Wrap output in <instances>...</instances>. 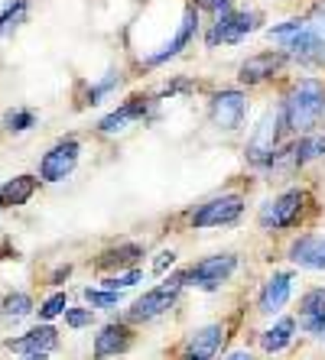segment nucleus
I'll list each match as a JSON object with an SVG mask.
<instances>
[{
    "label": "nucleus",
    "instance_id": "obj_1",
    "mask_svg": "<svg viewBox=\"0 0 325 360\" xmlns=\"http://www.w3.org/2000/svg\"><path fill=\"white\" fill-rule=\"evenodd\" d=\"M322 110H325V88L316 78H306V82H300L286 94L280 114H283V124L290 127V130L302 134L309 127H316V120L322 117Z\"/></svg>",
    "mask_w": 325,
    "mask_h": 360
},
{
    "label": "nucleus",
    "instance_id": "obj_2",
    "mask_svg": "<svg viewBox=\"0 0 325 360\" xmlns=\"http://www.w3.org/2000/svg\"><path fill=\"white\" fill-rule=\"evenodd\" d=\"M183 273H176L173 279H166V283H159L157 289H150L147 295H140V299L134 302V309L127 311L130 315V321H150L157 319V315H163V311L169 309L176 302V295H179V289H183Z\"/></svg>",
    "mask_w": 325,
    "mask_h": 360
},
{
    "label": "nucleus",
    "instance_id": "obj_3",
    "mask_svg": "<svg viewBox=\"0 0 325 360\" xmlns=\"http://www.w3.org/2000/svg\"><path fill=\"white\" fill-rule=\"evenodd\" d=\"M280 124H283V114H280V110H267V114H264V120L257 124V130H254V136H250V143H247V160L254 162V166L274 162Z\"/></svg>",
    "mask_w": 325,
    "mask_h": 360
},
{
    "label": "nucleus",
    "instance_id": "obj_4",
    "mask_svg": "<svg viewBox=\"0 0 325 360\" xmlns=\"http://www.w3.org/2000/svg\"><path fill=\"white\" fill-rule=\"evenodd\" d=\"M244 211V198L241 195H221L211 198L209 205H202L192 214V227H221V224H234Z\"/></svg>",
    "mask_w": 325,
    "mask_h": 360
},
{
    "label": "nucleus",
    "instance_id": "obj_5",
    "mask_svg": "<svg viewBox=\"0 0 325 360\" xmlns=\"http://www.w3.org/2000/svg\"><path fill=\"white\" fill-rule=\"evenodd\" d=\"M234 266H238V260H234L231 253H218V257H209V260H202V263L185 269L183 283L192 279V283L202 285V289H215V285H221L228 276H231Z\"/></svg>",
    "mask_w": 325,
    "mask_h": 360
},
{
    "label": "nucleus",
    "instance_id": "obj_6",
    "mask_svg": "<svg viewBox=\"0 0 325 360\" xmlns=\"http://www.w3.org/2000/svg\"><path fill=\"white\" fill-rule=\"evenodd\" d=\"M78 140H62V143H56L46 156H42V162H39V176L46 179V182H59V179H66L72 169H75V162H78Z\"/></svg>",
    "mask_w": 325,
    "mask_h": 360
},
{
    "label": "nucleus",
    "instance_id": "obj_7",
    "mask_svg": "<svg viewBox=\"0 0 325 360\" xmlns=\"http://www.w3.org/2000/svg\"><path fill=\"white\" fill-rule=\"evenodd\" d=\"M302 201H306V195H302L300 188H290V192H283L276 201H267V205H264V211H260V224L264 227L296 224V218H300V211H302Z\"/></svg>",
    "mask_w": 325,
    "mask_h": 360
},
{
    "label": "nucleus",
    "instance_id": "obj_8",
    "mask_svg": "<svg viewBox=\"0 0 325 360\" xmlns=\"http://www.w3.org/2000/svg\"><path fill=\"white\" fill-rule=\"evenodd\" d=\"M257 26V13H221V17L215 20V26L209 30V36H205V42H209L211 49H215L218 42H238L244 39V36L250 33Z\"/></svg>",
    "mask_w": 325,
    "mask_h": 360
},
{
    "label": "nucleus",
    "instance_id": "obj_9",
    "mask_svg": "<svg viewBox=\"0 0 325 360\" xmlns=\"http://www.w3.org/2000/svg\"><path fill=\"white\" fill-rule=\"evenodd\" d=\"M244 110H247V101L241 91H218L211 98V120L221 130H238L244 120Z\"/></svg>",
    "mask_w": 325,
    "mask_h": 360
},
{
    "label": "nucleus",
    "instance_id": "obj_10",
    "mask_svg": "<svg viewBox=\"0 0 325 360\" xmlns=\"http://www.w3.org/2000/svg\"><path fill=\"white\" fill-rule=\"evenodd\" d=\"M225 341V328L221 325H205L199 331H192L189 341L183 344V360H211Z\"/></svg>",
    "mask_w": 325,
    "mask_h": 360
},
{
    "label": "nucleus",
    "instance_id": "obj_11",
    "mask_svg": "<svg viewBox=\"0 0 325 360\" xmlns=\"http://www.w3.org/2000/svg\"><path fill=\"white\" fill-rule=\"evenodd\" d=\"M290 260L306 269H325V237L306 234L290 247Z\"/></svg>",
    "mask_w": 325,
    "mask_h": 360
},
{
    "label": "nucleus",
    "instance_id": "obj_12",
    "mask_svg": "<svg viewBox=\"0 0 325 360\" xmlns=\"http://www.w3.org/2000/svg\"><path fill=\"white\" fill-rule=\"evenodd\" d=\"M283 46L290 49L293 59H300V62H325V39L312 30V26H306L302 33L286 39Z\"/></svg>",
    "mask_w": 325,
    "mask_h": 360
},
{
    "label": "nucleus",
    "instance_id": "obj_13",
    "mask_svg": "<svg viewBox=\"0 0 325 360\" xmlns=\"http://www.w3.org/2000/svg\"><path fill=\"white\" fill-rule=\"evenodd\" d=\"M7 347L17 354H49L59 347V335H56V328L42 325V328L26 331V335L17 338V341H7Z\"/></svg>",
    "mask_w": 325,
    "mask_h": 360
},
{
    "label": "nucleus",
    "instance_id": "obj_14",
    "mask_svg": "<svg viewBox=\"0 0 325 360\" xmlns=\"http://www.w3.org/2000/svg\"><path fill=\"white\" fill-rule=\"evenodd\" d=\"M130 328L127 325H104L101 335L94 338V357L104 360V357H114V354H124L130 347Z\"/></svg>",
    "mask_w": 325,
    "mask_h": 360
},
{
    "label": "nucleus",
    "instance_id": "obj_15",
    "mask_svg": "<svg viewBox=\"0 0 325 360\" xmlns=\"http://www.w3.org/2000/svg\"><path fill=\"white\" fill-rule=\"evenodd\" d=\"M147 117V101L134 98V101H127L124 108H117L114 114H108V117L98 124L101 134H121V130H127L130 124H140V120Z\"/></svg>",
    "mask_w": 325,
    "mask_h": 360
},
{
    "label": "nucleus",
    "instance_id": "obj_16",
    "mask_svg": "<svg viewBox=\"0 0 325 360\" xmlns=\"http://www.w3.org/2000/svg\"><path fill=\"white\" fill-rule=\"evenodd\" d=\"M195 23H199V17H195V10H185L183 13V23H179V30H176V36L163 46L159 52H153L150 59H147V65H159V62H166V59H173V56H179V49L183 46H189V39H192V33H195Z\"/></svg>",
    "mask_w": 325,
    "mask_h": 360
},
{
    "label": "nucleus",
    "instance_id": "obj_17",
    "mask_svg": "<svg viewBox=\"0 0 325 360\" xmlns=\"http://www.w3.org/2000/svg\"><path fill=\"white\" fill-rule=\"evenodd\" d=\"M286 62V56H280V52H264V56H254V59H247L241 65V82L244 84H257L264 82V78H270L274 72H280Z\"/></svg>",
    "mask_w": 325,
    "mask_h": 360
},
{
    "label": "nucleus",
    "instance_id": "obj_18",
    "mask_svg": "<svg viewBox=\"0 0 325 360\" xmlns=\"http://www.w3.org/2000/svg\"><path fill=\"white\" fill-rule=\"evenodd\" d=\"M290 289H293L290 273H276L274 279H267L264 292H260V311H267V315L280 311L286 305V299H290Z\"/></svg>",
    "mask_w": 325,
    "mask_h": 360
},
{
    "label": "nucleus",
    "instance_id": "obj_19",
    "mask_svg": "<svg viewBox=\"0 0 325 360\" xmlns=\"http://www.w3.org/2000/svg\"><path fill=\"white\" fill-rule=\"evenodd\" d=\"M36 185H39V179H33V176H17V179H10V182L0 185V205H7V208L26 205V201L33 198Z\"/></svg>",
    "mask_w": 325,
    "mask_h": 360
},
{
    "label": "nucleus",
    "instance_id": "obj_20",
    "mask_svg": "<svg viewBox=\"0 0 325 360\" xmlns=\"http://www.w3.org/2000/svg\"><path fill=\"white\" fill-rule=\"evenodd\" d=\"M143 257V250L137 243H121V247H111L98 257V266L101 269H124V266H134L137 260Z\"/></svg>",
    "mask_w": 325,
    "mask_h": 360
},
{
    "label": "nucleus",
    "instance_id": "obj_21",
    "mask_svg": "<svg viewBox=\"0 0 325 360\" xmlns=\"http://www.w3.org/2000/svg\"><path fill=\"white\" fill-rule=\"evenodd\" d=\"M293 331H296V321H293V319H280L274 328H270V331H264V338H260L264 351H267V354L283 351L286 344L293 341Z\"/></svg>",
    "mask_w": 325,
    "mask_h": 360
},
{
    "label": "nucleus",
    "instance_id": "obj_22",
    "mask_svg": "<svg viewBox=\"0 0 325 360\" xmlns=\"http://www.w3.org/2000/svg\"><path fill=\"white\" fill-rule=\"evenodd\" d=\"M325 153V134H319V136H306V140L293 150V162L296 166H302V162H309V160H316V156H322Z\"/></svg>",
    "mask_w": 325,
    "mask_h": 360
},
{
    "label": "nucleus",
    "instance_id": "obj_23",
    "mask_svg": "<svg viewBox=\"0 0 325 360\" xmlns=\"http://www.w3.org/2000/svg\"><path fill=\"white\" fill-rule=\"evenodd\" d=\"M26 10H30V7H26L23 0H17V4H10V7L4 10V13H0V36L13 33V30H17V26L26 20Z\"/></svg>",
    "mask_w": 325,
    "mask_h": 360
},
{
    "label": "nucleus",
    "instance_id": "obj_24",
    "mask_svg": "<svg viewBox=\"0 0 325 360\" xmlns=\"http://www.w3.org/2000/svg\"><path fill=\"white\" fill-rule=\"evenodd\" d=\"M30 311H33V299L26 292H13V295H7V302H4V315H7V319H23Z\"/></svg>",
    "mask_w": 325,
    "mask_h": 360
},
{
    "label": "nucleus",
    "instance_id": "obj_25",
    "mask_svg": "<svg viewBox=\"0 0 325 360\" xmlns=\"http://www.w3.org/2000/svg\"><path fill=\"white\" fill-rule=\"evenodd\" d=\"M319 311H325V289H312V292H306V295H302V302H300V315H302V319L319 315Z\"/></svg>",
    "mask_w": 325,
    "mask_h": 360
},
{
    "label": "nucleus",
    "instance_id": "obj_26",
    "mask_svg": "<svg viewBox=\"0 0 325 360\" xmlns=\"http://www.w3.org/2000/svg\"><path fill=\"white\" fill-rule=\"evenodd\" d=\"M85 299L92 302V309H114L121 302V292H108V289H85Z\"/></svg>",
    "mask_w": 325,
    "mask_h": 360
},
{
    "label": "nucleus",
    "instance_id": "obj_27",
    "mask_svg": "<svg viewBox=\"0 0 325 360\" xmlns=\"http://www.w3.org/2000/svg\"><path fill=\"white\" fill-rule=\"evenodd\" d=\"M309 23H302V20H286L283 26H274L270 30V39H276V42H286V39H293L296 33H302Z\"/></svg>",
    "mask_w": 325,
    "mask_h": 360
},
{
    "label": "nucleus",
    "instance_id": "obj_28",
    "mask_svg": "<svg viewBox=\"0 0 325 360\" xmlns=\"http://www.w3.org/2000/svg\"><path fill=\"white\" fill-rule=\"evenodd\" d=\"M134 283H140V269H130V273H121V276L104 279V289H108V292H121V289H130Z\"/></svg>",
    "mask_w": 325,
    "mask_h": 360
},
{
    "label": "nucleus",
    "instance_id": "obj_29",
    "mask_svg": "<svg viewBox=\"0 0 325 360\" xmlns=\"http://www.w3.org/2000/svg\"><path fill=\"white\" fill-rule=\"evenodd\" d=\"M33 110H10L7 117H4V124H7V130H30V127H33Z\"/></svg>",
    "mask_w": 325,
    "mask_h": 360
},
{
    "label": "nucleus",
    "instance_id": "obj_30",
    "mask_svg": "<svg viewBox=\"0 0 325 360\" xmlns=\"http://www.w3.org/2000/svg\"><path fill=\"white\" fill-rule=\"evenodd\" d=\"M117 82H121V72H108V78H104V82H98L92 91H88V104H98V101L104 98V94H108Z\"/></svg>",
    "mask_w": 325,
    "mask_h": 360
},
{
    "label": "nucleus",
    "instance_id": "obj_31",
    "mask_svg": "<svg viewBox=\"0 0 325 360\" xmlns=\"http://www.w3.org/2000/svg\"><path fill=\"white\" fill-rule=\"evenodd\" d=\"M62 311H66V295L62 292H56L52 295V299H46L42 302V309H39V319H56V315H62Z\"/></svg>",
    "mask_w": 325,
    "mask_h": 360
},
{
    "label": "nucleus",
    "instance_id": "obj_32",
    "mask_svg": "<svg viewBox=\"0 0 325 360\" xmlns=\"http://www.w3.org/2000/svg\"><path fill=\"white\" fill-rule=\"evenodd\" d=\"M66 321L72 328H85L94 321V309H66Z\"/></svg>",
    "mask_w": 325,
    "mask_h": 360
},
{
    "label": "nucleus",
    "instance_id": "obj_33",
    "mask_svg": "<svg viewBox=\"0 0 325 360\" xmlns=\"http://www.w3.org/2000/svg\"><path fill=\"white\" fill-rule=\"evenodd\" d=\"M302 328H306L309 335H325V311H319V315H309V319H302Z\"/></svg>",
    "mask_w": 325,
    "mask_h": 360
},
{
    "label": "nucleus",
    "instance_id": "obj_34",
    "mask_svg": "<svg viewBox=\"0 0 325 360\" xmlns=\"http://www.w3.org/2000/svg\"><path fill=\"white\" fill-rule=\"evenodd\" d=\"M309 26H312L319 36H325V4H319V7H316V13H312V23H309Z\"/></svg>",
    "mask_w": 325,
    "mask_h": 360
},
{
    "label": "nucleus",
    "instance_id": "obj_35",
    "mask_svg": "<svg viewBox=\"0 0 325 360\" xmlns=\"http://www.w3.org/2000/svg\"><path fill=\"white\" fill-rule=\"evenodd\" d=\"M199 7H209V10H218V13H228V0H195Z\"/></svg>",
    "mask_w": 325,
    "mask_h": 360
},
{
    "label": "nucleus",
    "instance_id": "obj_36",
    "mask_svg": "<svg viewBox=\"0 0 325 360\" xmlns=\"http://www.w3.org/2000/svg\"><path fill=\"white\" fill-rule=\"evenodd\" d=\"M173 260H176V253H173V250L159 253V260H157V266H153V269H157V273H163L166 266H173Z\"/></svg>",
    "mask_w": 325,
    "mask_h": 360
},
{
    "label": "nucleus",
    "instance_id": "obj_37",
    "mask_svg": "<svg viewBox=\"0 0 325 360\" xmlns=\"http://www.w3.org/2000/svg\"><path fill=\"white\" fill-rule=\"evenodd\" d=\"M228 360H250V354H244V351H238V354H231Z\"/></svg>",
    "mask_w": 325,
    "mask_h": 360
},
{
    "label": "nucleus",
    "instance_id": "obj_38",
    "mask_svg": "<svg viewBox=\"0 0 325 360\" xmlns=\"http://www.w3.org/2000/svg\"><path fill=\"white\" fill-rule=\"evenodd\" d=\"M26 360H46V354H26Z\"/></svg>",
    "mask_w": 325,
    "mask_h": 360
},
{
    "label": "nucleus",
    "instance_id": "obj_39",
    "mask_svg": "<svg viewBox=\"0 0 325 360\" xmlns=\"http://www.w3.org/2000/svg\"><path fill=\"white\" fill-rule=\"evenodd\" d=\"M322 338H325V335H322Z\"/></svg>",
    "mask_w": 325,
    "mask_h": 360
}]
</instances>
